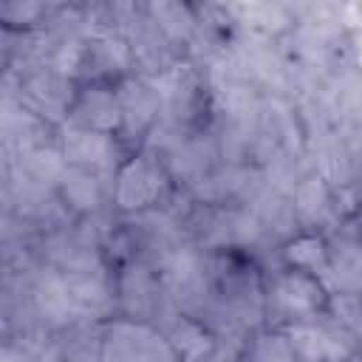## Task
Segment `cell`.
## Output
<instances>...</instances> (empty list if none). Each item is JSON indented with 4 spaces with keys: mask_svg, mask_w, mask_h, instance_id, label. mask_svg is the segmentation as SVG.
I'll return each mask as SVG.
<instances>
[{
    "mask_svg": "<svg viewBox=\"0 0 362 362\" xmlns=\"http://www.w3.org/2000/svg\"><path fill=\"white\" fill-rule=\"evenodd\" d=\"M102 362H178V356L158 328L124 320L105 331Z\"/></svg>",
    "mask_w": 362,
    "mask_h": 362,
    "instance_id": "1",
    "label": "cell"
},
{
    "mask_svg": "<svg viewBox=\"0 0 362 362\" xmlns=\"http://www.w3.org/2000/svg\"><path fill=\"white\" fill-rule=\"evenodd\" d=\"M167 189V173L153 156L127 158L116 175V204L122 209H147Z\"/></svg>",
    "mask_w": 362,
    "mask_h": 362,
    "instance_id": "2",
    "label": "cell"
},
{
    "mask_svg": "<svg viewBox=\"0 0 362 362\" xmlns=\"http://www.w3.org/2000/svg\"><path fill=\"white\" fill-rule=\"evenodd\" d=\"M158 280H161L164 291H170V297H175L184 305L201 300L204 286H206L201 255L192 249H184V246L167 252L161 257V266H158Z\"/></svg>",
    "mask_w": 362,
    "mask_h": 362,
    "instance_id": "3",
    "label": "cell"
},
{
    "mask_svg": "<svg viewBox=\"0 0 362 362\" xmlns=\"http://www.w3.org/2000/svg\"><path fill=\"white\" fill-rule=\"evenodd\" d=\"M272 305L286 317H308L325 303L322 280H317L308 272H283L269 291Z\"/></svg>",
    "mask_w": 362,
    "mask_h": 362,
    "instance_id": "4",
    "label": "cell"
},
{
    "mask_svg": "<svg viewBox=\"0 0 362 362\" xmlns=\"http://www.w3.org/2000/svg\"><path fill=\"white\" fill-rule=\"evenodd\" d=\"M62 153L74 167H82L90 173H107L119 158V147L113 144L110 133H96L85 127H74L65 133Z\"/></svg>",
    "mask_w": 362,
    "mask_h": 362,
    "instance_id": "5",
    "label": "cell"
},
{
    "mask_svg": "<svg viewBox=\"0 0 362 362\" xmlns=\"http://www.w3.org/2000/svg\"><path fill=\"white\" fill-rule=\"evenodd\" d=\"M286 339L300 362H339L348 356V345L328 325L317 322H291Z\"/></svg>",
    "mask_w": 362,
    "mask_h": 362,
    "instance_id": "6",
    "label": "cell"
},
{
    "mask_svg": "<svg viewBox=\"0 0 362 362\" xmlns=\"http://www.w3.org/2000/svg\"><path fill=\"white\" fill-rule=\"evenodd\" d=\"M23 93H25V102L31 110H37L40 116L51 119V122H59L65 119V113L74 107V96H71V79L57 74V71H40L34 76L25 79L23 85Z\"/></svg>",
    "mask_w": 362,
    "mask_h": 362,
    "instance_id": "7",
    "label": "cell"
},
{
    "mask_svg": "<svg viewBox=\"0 0 362 362\" xmlns=\"http://www.w3.org/2000/svg\"><path fill=\"white\" fill-rule=\"evenodd\" d=\"M161 280L147 272L144 266H130L122 280H119V300L124 305V311L141 322L147 317H158L164 311V300H161Z\"/></svg>",
    "mask_w": 362,
    "mask_h": 362,
    "instance_id": "8",
    "label": "cell"
},
{
    "mask_svg": "<svg viewBox=\"0 0 362 362\" xmlns=\"http://www.w3.org/2000/svg\"><path fill=\"white\" fill-rule=\"evenodd\" d=\"M116 99H119L124 130L136 133V136L144 133L161 113V105H158L153 85H144L139 79H122L116 88Z\"/></svg>",
    "mask_w": 362,
    "mask_h": 362,
    "instance_id": "9",
    "label": "cell"
},
{
    "mask_svg": "<svg viewBox=\"0 0 362 362\" xmlns=\"http://www.w3.org/2000/svg\"><path fill=\"white\" fill-rule=\"evenodd\" d=\"M34 305L40 311V317L54 325V328H65L71 322H76V308L68 291V280L65 272H45L40 274L37 286H34Z\"/></svg>",
    "mask_w": 362,
    "mask_h": 362,
    "instance_id": "10",
    "label": "cell"
},
{
    "mask_svg": "<svg viewBox=\"0 0 362 362\" xmlns=\"http://www.w3.org/2000/svg\"><path fill=\"white\" fill-rule=\"evenodd\" d=\"M158 322H161L164 339L170 342V348L175 351V356H181L184 362H201L209 354V337L187 314L164 305V311L158 314Z\"/></svg>",
    "mask_w": 362,
    "mask_h": 362,
    "instance_id": "11",
    "label": "cell"
},
{
    "mask_svg": "<svg viewBox=\"0 0 362 362\" xmlns=\"http://www.w3.org/2000/svg\"><path fill=\"white\" fill-rule=\"evenodd\" d=\"M71 113H74L79 127L96 130V133H113L122 124V110H119L116 90H107V88H88V90H82L76 96Z\"/></svg>",
    "mask_w": 362,
    "mask_h": 362,
    "instance_id": "12",
    "label": "cell"
},
{
    "mask_svg": "<svg viewBox=\"0 0 362 362\" xmlns=\"http://www.w3.org/2000/svg\"><path fill=\"white\" fill-rule=\"evenodd\" d=\"M65 280H68V291H71V300H74L79 320H99L113 308L110 286L99 269L71 272V274H65Z\"/></svg>",
    "mask_w": 362,
    "mask_h": 362,
    "instance_id": "13",
    "label": "cell"
},
{
    "mask_svg": "<svg viewBox=\"0 0 362 362\" xmlns=\"http://www.w3.org/2000/svg\"><path fill=\"white\" fill-rule=\"evenodd\" d=\"M153 90L158 96V105H161V113L167 116V122H175L181 116H187V110L195 99V76L187 65H170L153 79Z\"/></svg>",
    "mask_w": 362,
    "mask_h": 362,
    "instance_id": "14",
    "label": "cell"
},
{
    "mask_svg": "<svg viewBox=\"0 0 362 362\" xmlns=\"http://www.w3.org/2000/svg\"><path fill=\"white\" fill-rule=\"evenodd\" d=\"M260 235V221L255 212L246 209H221L209 221V229L204 235L206 246L226 249V246H249Z\"/></svg>",
    "mask_w": 362,
    "mask_h": 362,
    "instance_id": "15",
    "label": "cell"
},
{
    "mask_svg": "<svg viewBox=\"0 0 362 362\" xmlns=\"http://www.w3.org/2000/svg\"><path fill=\"white\" fill-rule=\"evenodd\" d=\"M286 260L300 269V272H308L314 277H320L322 283H331V257H328V249L322 243V238L317 235H300L294 238L288 246H286Z\"/></svg>",
    "mask_w": 362,
    "mask_h": 362,
    "instance_id": "16",
    "label": "cell"
},
{
    "mask_svg": "<svg viewBox=\"0 0 362 362\" xmlns=\"http://www.w3.org/2000/svg\"><path fill=\"white\" fill-rule=\"evenodd\" d=\"M99 173H90V170H82V167H68L65 175L59 178V187H62V195L65 201L79 209V212H93L99 204H102V181L96 178Z\"/></svg>",
    "mask_w": 362,
    "mask_h": 362,
    "instance_id": "17",
    "label": "cell"
},
{
    "mask_svg": "<svg viewBox=\"0 0 362 362\" xmlns=\"http://www.w3.org/2000/svg\"><path fill=\"white\" fill-rule=\"evenodd\" d=\"M127 65V45L116 37H96L90 42H85V62H82V74L99 76V74H110V71H122Z\"/></svg>",
    "mask_w": 362,
    "mask_h": 362,
    "instance_id": "18",
    "label": "cell"
},
{
    "mask_svg": "<svg viewBox=\"0 0 362 362\" xmlns=\"http://www.w3.org/2000/svg\"><path fill=\"white\" fill-rule=\"evenodd\" d=\"M65 153L54 150V147H45V144H37V147H28L23 150V161H20V170L23 175H28L31 181L48 187L51 181H59L65 175Z\"/></svg>",
    "mask_w": 362,
    "mask_h": 362,
    "instance_id": "19",
    "label": "cell"
},
{
    "mask_svg": "<svg viewBox=\"0 0 362 362\" xmlns=\"http://www.w3.org/2000/svg\"><path fill=\"white\" fill-rule=\"evenodd\" d=\"M294 209L308 223H325L334 215L331 195L322 184V178H305L294 192Z\"/></svg>",
    "mask_w": 362,
    "mask_h": 362,
    "instance_id": "20",
    "label": "cell"
},
{
    "mask_svg": "<svg viewBox=\"0 0 362 362\" xmlns=\"http://www.w3.org/2000/svg\"><path fill=\"white\" fill-rule=\"evenodd\" d=\"M206 158H209V150L204 147L201 139H178L170 147V170L178 178L198 181L201 173L206 170Z\"/></svg>",
    "mask_w": 362,
    "mask_h": 362,
    "instance_id": "21",
    "label": "cell"
},
{
    "mask_svg": "<svg viewBox=\"0 0 362 362\" xmlns=\"http://www.w3.org/2000/svg\"><path fill=\"white\" fill-rule=\"evenodd\" d=\"M150 14L156 20V25L170 37V40H184L192 31V17L184 6L178 3H153Z\"/></svg>",
    "mask_w": 362,
    "mask_h": 362,
    "instance_id": "22",
    "label": "cell"
},
{
    "mask_svg": "<svg viewBox=\"0 0 362 362\" xmlns=\"http://www.w3.org/2000/svg\"><path fill=\"white\" fill-rule=\"evenodd\" d=\"M331 283L345 291L362 288V249L348 246L339 252L337 263H331Z\"/></svg>",
    "mask_w": 362,
    "mask_h": 362,
    "instance_id": "23",
    "label": "cell"
},
{
    "mask_svg": "<svg viewBox=\"0 0 362 362\" xmlns=\"http://www.w3.org/2000/svg\"><path fill=\"white\" fill-rule=\"evenodd\" d=\"M105 334H90L88 328H79L65 342V362H102Z\"/></svg>",
    "mask_w": 362,
    "mask_h": 362,
    "instance_id": "24",
    "label": "cell"
},
{
    "mask_svg": "<svg viewBox=\"0 0 362 362\" xmlns=\"http://www.w3.org/2000/svg\"><path fill=\"white\" fill-rule=\"evenodd\" d=\"M249 362H297V356H294V351H291L286 337L263 334L260 339H255Z\"/></svg>",
    "mask_w": 362,
    "mask_h": 362,
    "instance_id": "25",
    "label": "cell"
},
{
    "mask_svg": "<svg viewBox=\"0 0 362 362\" xmlns=\"http://www.w3.org/2000/svg\"><path fill=\"white\" fill-rule=\"evenodd\" d=\"M3 14H6V20H8L11 14H17L11 23H20V20L25 23V20H31V17H37V14H40V6H37V3H28V6H20V3H8V6L3 8Z\"/></svg>",
    "mask_w": 362,
    "mask_h": 362,
    "instance_id": "26",
    "label": "cell"
},
{
    "mask_svg": "<svg viewBox=\"0 0 362 362\" xmlns=\"http://www.w3.org/2000/svg\"><path fill=\"white\" fill-rule=\"evenodd\" d=\"M0 362H28V356L23 351H17V348H6L3 356H0Z\"/></svg>",
    "mask_w": 362,
    "mask_h": 362,
    "instance_id": "27",
    "label": "cell"
},
{
    "mask_svg": "<svg viewBox=\"0 0 362 362\" xmlns=\"http://www.w3.org/2000/svg\"><path fill=\"white\" fill-rule=\"evenodd\" d=\"M37 362H65V356H62L59 351L48 348V351H42V354H40V359H37Z\"/></svg>",
    "mask_w": 362,
    "mask_h": 362,
    "instance_id": "28",
    "label": "cell"
}]
</instances>
